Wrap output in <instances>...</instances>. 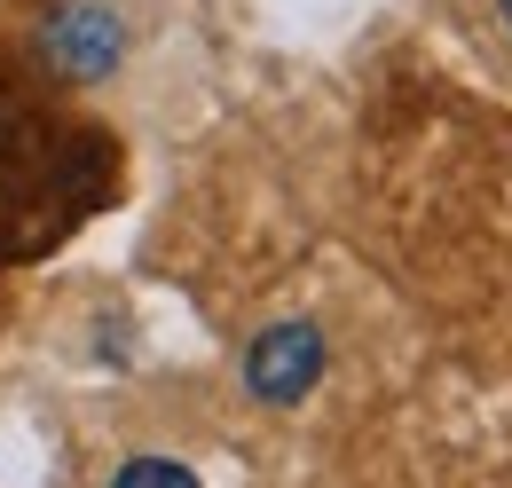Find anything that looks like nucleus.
<instances>
[{
    "mask_svg": "<svg viewBox=\"0 0 512 488\" xmlns=\"http://www.w3.org/2000/svg\"><path fill=\"white\" fill-rule=\"evenodd\" d=\"M497 8H505V24H512V0H497Z\"/></svg>",
    "mask_w": 512,
    "mask_h": 488,
    "instance_id": "39448f33",
    "label": "nucleus"
},
{
    "mask_svg": "<svg viewBox=\"0 0 512 488\" xmlns=\"http://www.w3.org/2000/svg\"><path fill=\"white\" fill-rule=\"evenodd\" d=\"M16 150H24V111L0 95V166H16Z\"/></svg>",
    "mask_w": 512,
    "mask_h": 488,
    "instance_id": "20e7f679",
    "label": "nucleus"
},
{
    "mask_svg": "<svg viewBox=\"0 0 512 488\" xmlns=\"http://www.w3.org/2000/svg\"><path fill=\"white\" fill-rule=\"evenodd\" d=\"M316 378H323V331L316 323H268L245 347V386L268 410H292L300 394H316Z\"/></svg>",
    "mask_w": 512,
    "mask_h": 488,
    "instance_id": "f03ea898",
    "label": "nucleus"
},
{
    "mask_svg": "<svg viewBox=\"0 0 512 488\" xmlns=\"http://www.w3.org/2000/svg\"><path fill=\"white\" fill-rule=\"evenodd\" d=\"M111 488H197V473H190V465H174V457H127Z\"/></svg>",
    "mask_w": 512,
    "mask_h": 488,
    "instance_id": "7ed1b4c3",
    "label": "nucleus"
},
{
    "mask_svg": "<svg viewBox=\"0 0 512 488\" xmlns=\"http://www.w3.org/2000/svg\"><path fill=\"white\" fill-rule=\"evenodd\" d=\"M32 48H40V63H48L56 79L87 87V79H111V71H119L127 24H119L111 0H56V8L40 16V32H32Z\"/></svg>",
    "mask_w": 512,
    "mask_h": 488,
    "instance_id": "f257e3e1",
    "label": "nucleus"
}]
</instances>
